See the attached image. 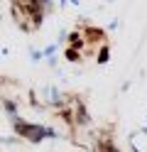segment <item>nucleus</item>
<instances>
[{
    "label": "nucleus",
    "mask_w": 147,
    "mask_h": 152,
    "mask_svg": "<svg viewBox=\"0 0 147 152\" xmlns=\"http://www.w3.org/2000/svg\"><path fill=\"white\" fill-rule=\"evenodd\" d=\"M15 125H17V132H20V135H25L29 142H39L44 135H52L49 130L39 128V125H29V123H22V120H15Z\"/></svg>",
    "instance_id": "nucleus-1"
},
{
    "label": "nucleus",
    "mask_w": 147,
    "mask_h": 152,
    "mask_svg": "<svg viewBox=\"0 0 147 152\" xmlns=\"http://www.w3.org/2000/svg\"><path fill=\"white\" fill-rule=\"evenodd\" d=\"M69 39H71V47H83V44H81V32H74Z\"/></svg>",
    "instance_id": "nucleus-2"
},
{
    "label": "nucleus",
    "mask_w": 147,
    "mask_h": 152,
    "mask_svg": "<svg viewBox=\"0 0 147 152\" xmlns=\"http://www.w3.org/2000/svg\"><path fill=\"white\" fill-rule=\"evenodd\" d=\"M105 59H108V49H105V47H103V49H101V54H98V61H101V64H103Z\"/></svg>",
    "instance_id": "nucleus-3"
}]
</instances>
